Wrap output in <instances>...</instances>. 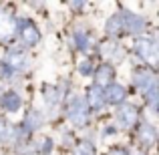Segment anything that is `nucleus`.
Here are the masks:
<instances>
[{"label": "nucleus", "instance_id": "f3484780", "mask_svg": "<svg viewBox=\"0 0 159 155\" xmlns=\"http://www.w3.org/2000/svg\"><path fill=\"white\" fill-rule=\"evenodd\" d=\"M75 43H77V47L81 48V51H87V48H89V36L83 30H77L75 32Z\"/></svg>", "mask_w": 159, "mask_h": 155}, {"label": "nucleus", "instance_id": "6e6552de", "mask_svg": "<svg viewBox=\"0 0 159 155\" xmlns=\"http://www.w3.org/2000/svg\"><path fill=\"white\" fill-rule=\"evenodd\" d=\"M14 16L6 14V12H2L0 14V39H8V36L14 32Z\"/></svg>", "mask_w": 159, "mask_h": 155}, {"label": "nucleus", "instance_id": "412c9836", "mask_svg": "<svg viewBox=\"0 0 159 155\" xmlns=\"http://www.w3.org/2000/svg\"><path fill=\"white\" fill-rule=\"evenodd\" d=\"M79 71H81L83 75H89V73H91V62H89V61H83L81 66H79Z\"/></svg>", "mask_w": 159, "mask_h": 155}, {"label": "nucleus", "instance_id": "f257e3e1", "mask_svg": "<svg viewBox=\"0 0 159 155\" xmlns=\"http://www.w3.org/2000/svg\"><path fill=\"white\" fill-rule=\"evenodd\" d=\"M135 51L143 61L151 62V65H157V44L155 40L151 39H139L135 43Z\"/></svg>", "mask_w": 159, "mask_h": 155}, {"label": "nucleus", "instance_id": "ddd939ff", "mask_svg": "<svg viewBox=\"0 0 159 155\" xmlns=\"http://www.w3.org/2000/svg\"><path fill=\"white\" fill-rule=\"evenodd\" d=\"M40 125H43V115L32 109V111L28 113V117H26V129L28 131H34V129H39Z\"/></svg>", "mask_w": 159, "mask_h": 155}, {"label": "nucleus", "instance_id": "20e7f679", "mask_svg": "<svg viewBox=\"0 0 159 155\" xmlns=\"http://www.w3.org/2000/svg\"><path fill=\"white\" fill-rule=\"evenodd\" d=\"M117 117H119L121 127L129 129V127H133V125L137 123V109L133 107V105H123V107L117 111Z\"/></svg>", "mask_w": 159, "mask_h": 155}, {"label": "nucleus", "instance_id": "6ab92c4d", "mask_svg": "<svg viewBox=\"0 0 159 155\" xmlns=\"http://www.w3.org/2000/svg\"><path fill=\"white\" fill-rule=\"evenodd\" d=\"M75 155H93V151H91L89 145H81V147L75 151Z\"/></svg>", "mask_w": 159, "mask_h": 155}, {"label": "nucleus", "instance_id": "f03ea898", "mask_svg": "<svg viewBox=\"0 0 159 155\" xmlns=\"http://www.w3.org/2000/svg\"><path fill=\"white\" fill-rule=\"evenodd\" d=\"M87 101L83 97H77L73 103H70V109H69V119L73 121L75 125H85L87 123Z\"/></svg>", "mask_w": 159, "mask_h": 155}, {"label": "nucleus", "instance_id": "4468645a", "mask_svg": "<svg viewBox=\"0 0 159 155\" xmlns=\"http://www.w3.org/2000/svg\"><path fill=\"white\" fill-rule=\"evenodd\" d=\"M121 30H123V18H121V14L111 16L107 22V32L109 34H119Z\"/></svg>", "mask_w": 159, "mask_h": 155}, {"label": "nucleus", "instance_id": "0eeeda50", "mask_svg": "<svg viewBox=\"0 0 159 155\" xmlns=\"http://www.w3.org/2000/svg\"><path fill=\"white\" fill-rule=\"evenodd\" d=\"M135 85L143 91H149L151 87H155V79L149 71H137L135 73Z\"/></svg>", "mask_w": 159, "mask_h": 155}, {"label": "nucleus", "instance_id": "a211bd4d", "mask_svg": "<svg viewBox=\"0 0 159 155\" xmlns=\"http://www.w3.org/2000/svg\"><path fill=\"white\" fill-rule=\"evenodd\" d=\"M58 91L57 89H52V87H44V101H47L48 105H54V103H58Z\"/></svg>", "mask_w": 159, "mask_h": 155}, {"label": "nucleus", "instance_id": "dca6fc26", "mask_svg": "<svg viewBox=\"0 0 159 155\" xmlns=\"http://www.w3.org/2000/svg\"><path fill=\"white\" fill-rule=\"evenodd\" d=\"M141 141H143L145 145H151L153 141H155V129H153L151 125H143V127H141Z\"/></svg>", "mask_w": 159, "mask_h": 155}, {"label": "nucleus", "instance_id": "9b49d317", "mask_svg": "<svg viewBox=\"0 0 159 155\" xmlns=\"http://www.w3.org/2000/svg\"><path fill=\"white\" fill-rule=\"evenodd\" d=\"M14 139H16V129L12 125L0 121V141L2 143H12Z\"/></svg>", "mask_w": 159, "mask_h": 155}, {"label": "nucleus", "instance_id": "2eb2a0df", "mask_svg": "<svg viewBox=\"0 0 159 155\" xmlns=\"http://www.w3.org/2000/svg\"><path fill=\"white\" fill-rule=\"evenodd\" d=\"M103 103H105V97H103L101 87H93V89H91V105H93L95 109H101Z\"/></svg>", "mask_w": 159, "mask_h": 155}, {"label": "nucleus", "instance_id": "aec40b11", "mask_svg": "<svg viewBox=\"0 0 159 155\" xmlns=\"http://www.w3.org/2000/svg\"><path fill=\"white\" fill-rule=\"evenodd\" d=\"M51 149H52V141L51 139H44L43 145H40V151H43V153H51Z\"/></svg>", "mask_w": 159, "mask_h": 155}, {"label": "nucleus", "instance_id": "f8f14e48", "mask_svg": "<svg viewBox=\"0 0 159 155\" xmlns=\"http://www.w3.org/2000/svg\"><path fill=\"white\" fill-rule=\"evenodd\" d=\"M111 77H113V69H111V65H107V62H105V65H101L97 69V73H95V79H97L99 85H105V83H109V81H111Z\"/></svg>", "mask_w": 159, "mask_h": 155}, {"label": "nucleus", "instance_id": "7ed1b4c3", "mask_svg": "<svg viewBox=\"0 0 159 155\" xmlns=\"http://www.w3.org/2000/svg\"><path fill=\"white\" fill-rule=\"evenodd\" d=\"M18 32L22 36L24 44H28V47H34L40 40V34L36 30V26L32 22H26V20H18Z\"/></svg>", "mask_w": 159, "mask_h": 155}, {"label": "nucleus", "instance_id": "9d476101", "mask_svg": "<svg viewBox=\"0 0 159 155\" xmlns=\"http://www.w3.org/2000/svg\"><path fill=\"white\" fill-rule=\"evenodd\" d=\"M20 105H22V99L16 93H6L2 97V107L6 109V111H18Z\"/></svg>", "mask_w": 159, "mask_h": 155}, {"label": "nucleus", "instance_id": "423d86ee", "mask_svg": "<svg viewBox=\"0 0 159 155\" xmlns=\"http://www.w3.org/2000/svg\"><path fill=\"white\" fill-rule=\"evenodd\" d=\"M121 18H123V30L127 28L129 32H141L145 28V20L133 12H123Z\"/></svg>", "mask_w": 159, "mask_h": 155}, {"label": "nucleus", "instance_id": "1a4fd4ad", "mask_svg": "<svg viewBox=\"0 0 159 155\" xmlns=\"http://www.w3.org/2000/svg\"><path fill=\"white\" fill-rule=\"evenodd\" d=\"M103 97H105V101L113 103V105H115V103H121L125 99V89L121 85H109Z\"/></svg>", "mask_w": 159, "mask_h": 155}, {"label": "nucleus", "instance_id": "39448f33", "mask_svg": "<svg viewBox=\"0 0 159 155\" xmlns=\"http://www.w3.org/2000/svg\"><path fill=\"white\" fill-rule=\"evenodd\" d=\"M6 66H10L12 71H20V69H24V66L28 65V54L24 52V51H10L8 52V57H6Z\"/></svg>", "mask_w": 159, "mask_h": 155}]
</instances>
